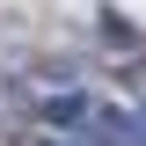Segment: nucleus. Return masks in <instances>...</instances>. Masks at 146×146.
<instances>
[{
	"label": "nucleus",
	"mask_w": 146,
	"mask_h": 146,
	"mask_svg": "<svg viewBox=\"0 0 146 146\" xmlns=\"http://www.w3.org/2000/svg\"><path fill=\"white\" fill-rule=\"evenodd\" d=\"M88 117H95V95L88 88H44L36 95V124L44 131H88Z\"/></svg>",
	"instance_id": "obj_1"
},
{
	"label": "nucleus",
	"mask_w": 146,
	"mask_h": 146,
	"mask_svg": "<svg viewBox=\"0 0 146 146\" xmlns=\"http://www.w3.org/2000/svg\"><path fill=\"white\" fill-rule=\"evenodd\" d=\"M22 146H51V139H22Z\"/></svg>",
	"instance_id": "obj_2"
}]
</instances>
